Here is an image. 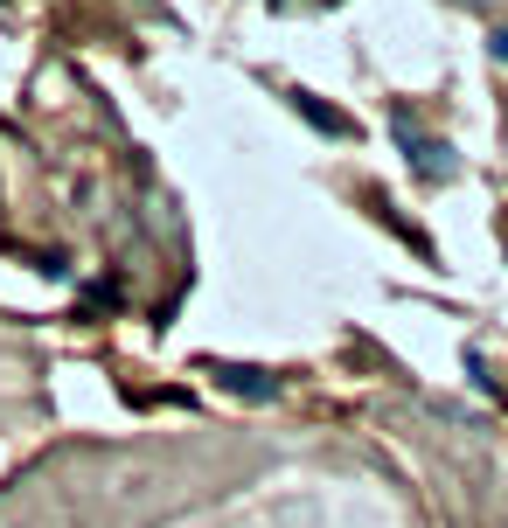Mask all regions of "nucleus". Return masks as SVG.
I'll return each mask as SVG.
<instances>
[{"mask_svg": "<svg viewBox=\"0 0 508 528\" xmlns=\"http://www.w3.org/2000/svg\"><path fill=\"white\" fill-rule=\"evenodd\" d=\"M397 139L411 146V174H418V181H453V174H460L453 146H446V139H418V132H411V119H397Z\"/></svg>", "mask_w": 508, "mask_h": 528, "instance_id": "f257e3e1", "label": "nucleus"}, {"mask_svg": "<svg viewBox=\"0 0 508 528\" xmlns=\"http://www.w3.org/2000/svg\"><path fill=\"white\" fill-rule=\"evenodd\" d=\"M209 376H216L230 396H244V403H272V396H279V383H272L265 369H244V362H216Z\"/></svg>", "mask_w": 508, "mask_h": 528, "instance_id": "f03ea898", "label": "nucleus"}, {"mask_svg": "<svg viewBox=\"0 0 508 528\" xmlns=\"http://www.w3.org/2000/svg\"><path fill=\"white\" fill-rule=\"evenodd\" d=\"M293 105H300V112H307V126H321V132H335V139H348V119H341V112H328V105H314V98H300V91H293Z\"/></svg>", "mask_w": 508, "mask_h": 528, "instance_id": "7ed1b4c3", "label": "nucleus"}, {"mask_svg": "<svg viewBox=\"0 0 508 528\" xmlns=\"http://www.w3.org/2000/svg\"><path fill=\"white\" fill-rule=\"evenodd\" d=\"M488 56H495V63H508V28H488Z\"/></svg>", "mask_w": 508, "mask_h": 528, "instance_id": "20e7f679", "label": "nucleus"}]
</instances>
